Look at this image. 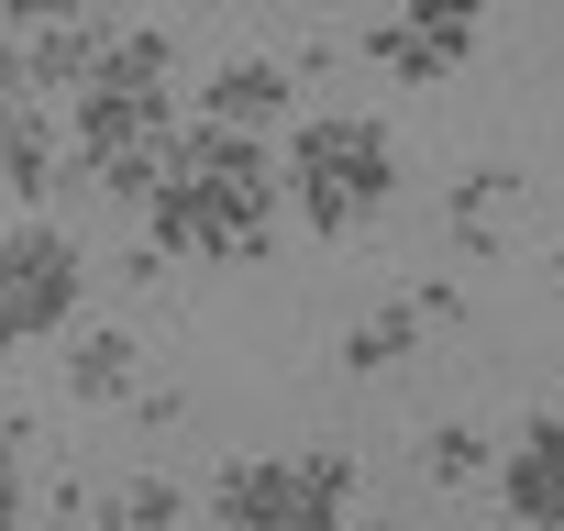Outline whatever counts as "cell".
<instances>
[{"label":"cell","instance_id":"8fae6325","mask_svg":"<svg viewBox=\"0 0 564 531\" xmlns=\"http://www.w3.org/2000/svg\"><path fill=\"white\" fill-rule=\"evenodd\" d=\"M289 67H276V56H221L210 78H199V111L210 122H243V133H265V122H289Z\"/></svg>","mask_w":564,"mask_h":531},{"label":"cell","instance_id":"6da1fadb","mask_svg":"<svg viewBox=\"0 0 564 531\" xmlns=\"http://www.w3.org/2000/svg\"><path fill=\"white\" fill-rule=\"evenodd\" d=\"M276 210H289V188H276L265 133L188 111V122L166 133V177L144 188V254L265 266V254H276Z\"/></svg>","mask_w":564,"mask_h":531},{"label":"cell","instance_id":"5bb4252c","mask_svg":"<svg viewBox=\"0 0 564 531\" xmlns=\"http://www.w3.org/2000/svg\"><path fill=\"white\" fill-rule=\"evenodd\" d=\"M509 199H520V166H465V177H454V243L476 254V243H487V221H498Z\"/></svg>","mask_w":564,"mask_h":531},{"label":"cell","instance_id":"277c9868","mask_svg":"<svg viewBox=\"0 0 564 531\" xmlns=\"http://www.w3.org/2000/svg\"><path fill=\"white\" fill-rule=\"evenodd\" d=\"M166 133H177V100L166 89H122V78H89L67 89V155H78V188L144 210V188L166 177Z\"/></svg>","mask_w":564,"mask_h":531},{"label":"cell","instance_id":"ba28073f","mask_svg":"<svg viewBox=\"0 0 564 531\" xmlns=\"http://www.w3.org/2000/svg\"><path fill=\"white\" fill-rule=\"evenodd\" d=\"M177 487L166 476H122V487H78V476H56V498H45V520L56 531H177Z\"/></svg>","mask_w":564,"mask_h":531},{"label":"cell","instance_id":"52a82bcc","mask_svg":"<svg viewBox=\"0 0 564 531\" xmlns=\"http://www.w3.org/2000/svg\"><path fill=\"white\" fill-rule=\"evenodd\" d=\"M487 476H498V498H509L520 531H564V410H531Z\"/></svg>","mask_w":564,"mask_h":531},{"label":"cell","instance_id":"e0dca14e","mask_svg":"<svg viewBox=\"0 0 564 531\" xmlns=\"http://www.w3.org/2000/svg\"><path fill=\"white\" fill-rule=\"evenodd\" d=\"M553 300H564V243H553Z\"/></svg>","mask_w":564,"mask_h":531},{"label":"cell","instance_id":"30bf717a","mask_svg":"<svg viewBox=\"0 0 564 531\" xmlns=\"http://www.w3.org/2000/svg\"><path fill=\"white\" fill-rule=\"evenodd\" d=\"M23 45V89L45 100H67V89H89V67H100V45H111V12H67V23H23L12 34Z\"/></svg>","mask_w":564,"mask_h":531},{"label":"cell","instance_id":"7c38bea8","mask_svg":"<svg viewBox=\"0 0 564 531\" xmlns=\"http://www.w3.org/2000/svg\"><path fill=\"white\" fill-rule=\"evenodd\" d=\"M67 399L133 410V399H144V344H133V333H78V344H67Z\"/></svg>","mask_w":564,"mask_h":531},{"label":"cell","instance_id":"5b68a950","mask_svg":"<svg viewBox=\"0 0 564 531\" xmlns=\"http://www.w3.org/2000/svg\"><path fill=\"white\" fill-rule=\"evenodd\" d=\"M78 289H89V254L67 221H12L0 232V344H56L78 322Z\"/></svg>","mask_w":564,"mask_h":531},{"label":"cell","instance_id":"9a60e30c","mask_svg":"<svg viewBox=\"0 0 564 531\" xmlns=\"http://www.w3.org/2000/svg\"><path fill=\"white\" fill-rule=\"evenodd\" d=\"M421 465H432V487H476L498 454H487V432H476V421H443V432H421Z\"/></svg>","mask_w":564,"mask_h":531},{"label":"cell","instance_id":"9c48e42d","mask_svg":"<svg viewBox=\"0 0 564 531\" xmlns=\"http://www.w3.org/2000/svg\"><path fill=\"white\" fill-rule=\"evenodd\" d=\"M0 188H12V199H56V188H78L67 122H56L45 100H0Z\"/></svg>","mask_w":564,"mask_h":531},{"label":"cell","instance_id":"2e32d148","mask_svg":"<svg viewBox=\"0 0 564 531\" xmlns=\"http://www.w3.org/2000/svg\"><path fill=\"white\" fill-rule=\"evenodd\" d=\"M0 531H23V410L0 399Z\"/></svg>","mask_w":564,"mask_h":531},{"label":"cell","instance_id":"7a4b0ae2","mask_svg":"<svg viewBox=\"0 0 564 531\" xmlns=\"http://www.w3.org/2000/svg\"><path fill=\"white\" fill-rule=\"evenodd\" d=\"M399 133L377 122V111H311V122H289V155H276V188H289V210L322 232V243H344V232H366L388 199H399Z\"/></svg>","mask_w":564,"mask_h":531},{"label":"cell","instance_id":"8992f818","mask_svg":"<svg viewBox=\"0 0 564 531\" xmlns=\"http://www.w3.org/2000/svg\"><path fill=\"white\" fill-rule=\"evenodd\" d=\"M476 45H487V0H410V12H388V23L366 34V56H377L399 89H432V78H454Z\"/></svg>","mask_w":564,"mask_h":531},{"label":"cell","instance_id":"3957f363","mask_svg":"<svg viewBox=\"0 0 564 531\" xmlns=\"http://www.w3.org/2000/svg\"><path fill=\"white\" fill-rule=\"evenodd\" d=\"M355 520V454H232L210 476V531H344Z\"/></svg>","mask_w":564,"mask_h":531},{"label":"cell","instance_id":"4fadbf2b","mask_svg":"<svg viewBox=\"0 0 564 531\" xmlns=\"http://www.w3.org/2000/svg\"><path fill=\"white\" fill-rule=\"evenodd\" d=\"M421 333H432V311H421V300H388V311H366V322L344 333V366H355V377H388Z\"/></svg>","mask_w":564,"mask_h":531}]
</instances>
